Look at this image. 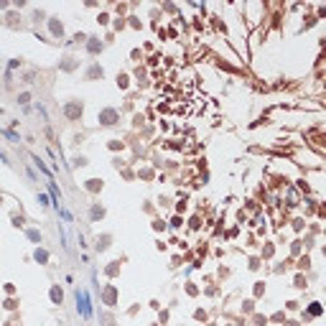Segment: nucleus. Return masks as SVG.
<instances>
[{
    "label": "nucleus",
    "mask_w": 326,
    "mask_h": 326,
    "mask_svg": "<svg viewBox=\"0 0 326 326\" xmlns=\"http://www.w3.org/2000/svg\"><path fill=\"white\" fill-rule=\"evenodd\" d=\"M99 120H104V125H115V120H117V115H115L112 110H104L99 115Z\"/></svg>",
    "instance_id": "2"
},
{
    "label": "nucleus",
    "mask_w": 326,
    "mask_h": 326,
    "mask_svg": "<svg viewBox=\"0 0 326 326\" xmlns=\"http://www.w3.org/2000/svg\"><path fill=\"white\" fill-rule=\"evenodd\" d=\"M77 301H79V313H84V316H89V301H87V296L79 290L77 293Z\"/></svg>",
    "instance_id": "1"
}]
</instances>
